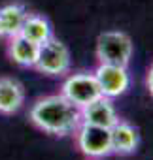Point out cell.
<instances>
[{
	"label": "cell",
	"instance_id": "cell-1",
	"mask_svg": "<svg viewBox=\"0 0 153 160\" xmlns=\"http://www.w3.org/2000/svg\"><path fill=\"white\" fill-rule=\"evenodd\" d=\"M30 121L53 136H68L82 124V111L62 94L44 96L30 108Z\"/></svg>",
	"mask_w": 153,
	"mask_h": 160
},
{
	"label": "cell",
	"instance_id": "cell-2",
	"mask_svg": "<svg viewBox=\"0 0 153 160\" xmlns=\"http://www.w3.org/2000/svg\"><path fill=\"white\" fill-rule=\"evenodd\" d=\"M97 58L100 64L129 66L132 58V42L125 32L106 30L97 40Z\"/></svg>",
	"mask_w": 153,
	"mask_h": 160
},
{
	"label": "cell",
	"instance_id": "cell-3",
	"mask_svg": "<svg viewBox=\"0 0 153 160\" xmlns=\"http://www.w3.org/2000/svg\"><path fill=\"white\" fill-rule=\"evenodd\" d=\"M76 134L78 149L89 158H104L112 154V134L110 128L82 122Z\"/></svg>",
	"mask_w": 153,
	"mask_h": 160
},
{
	"label": "cell",
	"instance_id": "cell-4",
	"mask_svg": "<svg viewBox=\"0 0 153 160\" xmlns=\"http://www.w3.org/2000/svg\"><path fill=\"white\" fill-rule=\"evenodd\" d=\"M61 94L66 100H70L74 106H78L80 109L102 96L95 73H87V72L68 75L61 87Z\"/></svg>",
	"mask_w": 153,
	"mask_h": 160
},
{
	"label": "cell",
	"instance_id": "cell-5",
	"mask_svg": "<svg viewBox=\"0 0 153 160\" xmlns=\"http://www.w3.org/2000/svg\"><path fill=\"white\" fill-rule=\"evenodd\" d=\"M34 68L45 75H64L70 70V51L68 47L55 40L49 38L47 42L40 43L38 49V58Z\"/></svg>",
	"mask_w": 153,
	"mask_h": 160
},
{
	"label": "cell",
	"instance_id": "cell-6",
	"mask_svg": "<svg viewBox=\"0 0 153 160\" xmlns=\"http://www.w3.org/2000/svg\"><path fill=\"white\" fill-rule=\"evenodd\" d=\"M98 83L100 94L106 98H117L127 92L130 87V73L127 66H115V64H98V68L93 72Z\"/></svg>",
	"mask_w": 153,
	"mask_h": 160
},
{
	"label": "cell",
	"instance_id": "cell-7",
	"mask_svg": "<svg viewBox=\"0 0 153 160\" xmlns=\"http://www.w3.org/2000/svg\"><path fill=\"white\" fill-rule=\"evenodd\" d=\"M82 111V122H87V124H95V126H104V128H112L119 117H117V111L112 104V98H106V96H100L97 98L95 102L87 104L85 108L80 109Z\"/></svg>",
	"mask_w": 153,
	"mask_h": 160
},
{
	"label": "cell",
	"instance_id": "cell-8",
	"mask_svg": "<svg viewBox=\"0 0 153 160\" xmlns=\"http://www.w3.org/2000/svg\"><path fill=\"white\" fill-rule=\"evenodd\" d=\"M25 104V89L13 77H0V113L13 115Z\"/></svg>",
	"mask_w": 153,
	"mask_h": 160
},
{
	"label": "cell",
	"instance_id": "cell-9",
	"mask_svg": "<svg viewBox=\"0 0 153 160\" xmlns=\"http://www.w3.org/2000/svg\"><path fill=\"white\" fill-rule=\"evenodd\" d=\"M110 134H112V152L117 154H130L136 151L140 143L138 128L127 121H117L110 128Z\"/></svg>",
	"mask_w": 153,
	"mask_h": 160
},
{
	"label": "cell",
	"instance_id": "cell-10",
	"mask_svg": "<svg viewBox=\"0 0 153 160\" xmlns=\"http://www.w3.org/2000/svg\"><path fill=\"white\" fill-rule=\"evenodd\" d=\"M29 15L27 8L21 2H12L0 8V38L10 40L21 32L25 17Z\"/></svg>",
	"mask_w": 153,
	"mask_h": 160
},
{
	"label": "cell",
	"instance_id": "cell-11",
	"mask_svg": "<svg viewBox=\"0 0 153 160\" xmlns=\"http://www.w3.org/2000/svg\"><path fill=\"white\" fill-rule=\"evenodd\" d=\"M38 49L40 45L34 43L32 40L25 38L23 34H17L8 40V55L10 58L23 68H32L38 58Z\"/></svg>",
	"mask_w": 153,
	"mask_h": 160
},
{
	"label": "cell",
	"instance_id": "cell-12",
	"mask_svg": "<svg viewBox=\"0 0 153 160\" xmlns=\"http://www.w3.org/2000/svg\"><path fill=\"white\" fill-rule=\"evenodd\" d=\"M25 38L32 40L34 43H44L47 42L49 38H53V30H51V23L44 17V15H38V13H29L25 17V23L21 27V32Z\"/></svg>",
	"mask_w": 153,
	"mask_h": 160
},
{
	"label": "cell",
	"instance_id": "cell-13",
	"mask_svg": "<svg viewBox=\"0 0 153 160\" xmlns=\"http://www.w3.org/2000/svg\"><path fill=\"white\" fill-rule=\"evenodd\" d=\"M145 81H147V89H149V94L153 96V64L149 66V72H147V79H145Z\"/></svg>",
	"mask_w": 153,
	"mask_h": 160
}]
</instances>
